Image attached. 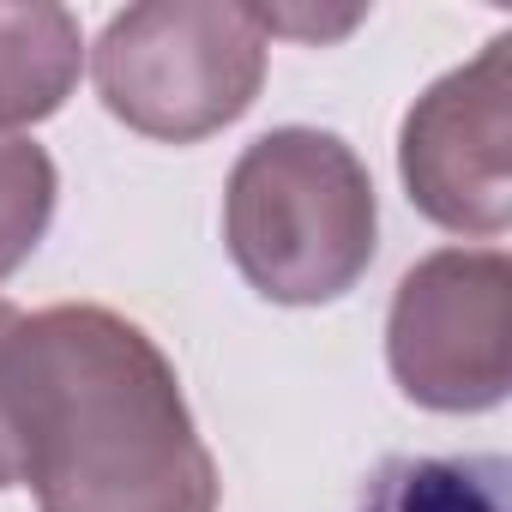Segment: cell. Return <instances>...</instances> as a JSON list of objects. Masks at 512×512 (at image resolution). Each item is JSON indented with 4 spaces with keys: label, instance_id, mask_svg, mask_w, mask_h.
Instances as JSON below:
<instances>
[{
    "label": "cell",
    "instance_id": "cell-1",
    "mask_svg": "<svg viewBox=\"0 0 512 512\" xmlns=\"http://www.w3.org/2000/svg\"><path fill=\"white\" fill-rule=\"evenodd\" d=\"M19 482L43 512H217V464L157 338L97 302L25 314L0 362Z\"/></svg>",
    "mask_w": 512,
    "mask_h": 512
},
{
    "label": "cell",
    "instance_id": "cell-2",
    "mask_svg": "<svg viewBox=\"0 0 512 512\" xmlns=\"http://www.w3.org/2000/svg\"><path fill=\"white\" fill-rule=\"evenodd\" d=\"M380 205L368 163L320 127H272L229 169L223 241L235 272L278 308H320L374 266Z\"/></svg>",
    "mask_w": 512,
    "mask_h": 512
},
{
    "label": "cell",
    "instance_id": "cell-3",
    "mask_svg": "<svg viewBox=\"0 0 512 512\" xmlns=\"http://www.w3.org/2000/svg\"><path fill=\"white\" fill-rule=\"evenodd\" d=\"M103 109L163 145H199L241 121L266 85V31L235 0H139L91 49Z\"/></svg>",
    "mask_w": 512,
    "mask_h": 512
},
{
    "label": "cell",
    "instance_id": "cell-4",
    "mask_svg": "<svg viewBox=\"0 0 512 512\" xmlns=\"http://www.w3.org/2000/svg\"><path fill=\"white\" fill-rule=\"evenodd\" d=\"M386 362L410 404L440 416L494 410L512 386V266L500 247H440L392 296Z\"/></svg>",
    "mask_w": 512,
    "mask_h": 512
},
{
    "label": "cell",
    "instance_id": "cell-5",
    "mask_svg": "<svg viewBox=\"0 0 512 512\" xmlns=\"http://www.w3.org/2000/svg\"><path fill=\"white\" fill-rule=\"evenodd\" d=\"M398 175L410 205L452 229L494 241L512 223V37L428 85L398 127Z\"/></svg>",
    "mask_w": 512,
    "mask_h": 512
},
{
    "label": "cell",
    "instance_id": "cell-6",
    "mask_svg": "<svg viewBox=\"0 0 512 512\" xmlns=\"http://www.w3.org/2000/svg\"><path fill=\"white\" fill-rule=\"evenodd\" d=\"M85 67L79 19L55 0H0V133L49 121Z\"/></svg>",
    "mask_w": 512,
    "mask_h": 512
},
{
    "label": "cell",
    "instance_id": "cell-7",
    "mask_svg": "<svg viewBox=\"0 0 512 512\" xmlns=\"http://www.w3.org/2000/svg\"><path fill=\"white\" fill-rule=\"evenodd\" d=\"M356 512H512V470L494 452L464 458H386Z\"/></svg>",
    "mask_w": 512,
    "mask_h": 512
},
{
    "label": "cell",
    "instance_id": "cell-8",
    "mask_svg": "<svg viewBox=\"0 0 512 512\" xmlns=\"http://www.w3.org/2000/svg\"><path fill=\"white\" fill-rule=\"evenodd\" d=\"M55 193H61L55 157L25 133H0V278H13L49 235Z\"/></svg>",
    "mask_w": 512,
    "mask_h": 512
},
{
    "label": "cell",
    "instance_id": "cell-9",
    "mask_svg": "<svg viewBox=\"0 0 512 512\" xmlns=\"http://www.w3.org/2000/svg\"><path fill=\"white\" fill-rule=\"evenodd\" d=\"M253 19H260L266 37H308V43H326V37H350L368 13H338V19H326V13H302V7H253Z\"/></svg>",
    "mask_w": 512,
    "mask_h": 512
},
{
    "label": "cell",
    "instance_id": "cell-10",
    "mask_svg": "<svg viewBox=\"0 0 512 512\" xmlns=\"http://www.w3.org/2000/svg\"><path fill=\"white\" fill-rule=\"evenodd\" d=\"M19 308L0 296V362H7V338L19 332ZM19 482V446H13V422H7V392H0V488H13Z\"/></svg>",
    "mask_w": 512,
    "mask_h": 512
}]
</instances>
